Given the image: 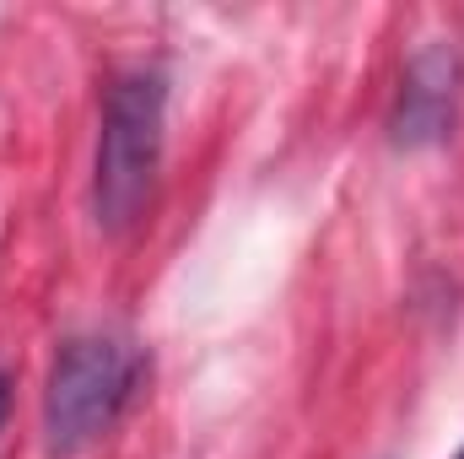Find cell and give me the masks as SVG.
<instances>
[{"label": "cell", "instance_id": "obj_4", "mask_svg": "<svg viewBox=\"0 0 464 459\" xmlns=\"http://www.w3.org/2000/svg\"><path fill=\"white\" fill-rule=\"evenodd\" d=\"M5 416H11V384H5V373H0V427H5Z\"/></svg>", "mask_w": 464, "mask_h": 459}, {"label": "cell", "instance_id": "obj_5", "mask_svg": "<svg viewBox=\"0 0 464 459\" xmlns=\"http://www.w3.org/2000/svg\"><path fill=\"white\" fill-rule=\"evenodd\" d=\"M459 459H464V449H459Z\"/></svg>", "mask_w": 464, "mask_h": 459}, {"label": "cell", "instance_id": "obj_3", "mask_svg": "<svg viewBox=\"0 0 464 459\" xmlns=\"http://www.w3.org/2000/svg\"><path fill=\"white\" fill-rule=\"evenodd\" d=\"M454 98H459V65L449 49H427L411 76H405V93H400V109H394V141L400 146H427V141H443L449 124H454Z\"/></svg>", "mask_w": 464, "mask_h": 459}, {"label": "cell", "instance_id": "obj_1", "mask_svg": "<svg viewBox=\"0 0 464 459\" xmlns=\"http://www.w3.org/2000/svg\"><path fill=\"white\" fill-rule=\"evenodd\" d=\"M162 114L168 87L157 71H124L103 98V135H98V173H92V211L109 232L140 222L157 168H162Z\"/></svg>", "mask_w": 464, "mask_h": 459}, {"label": "cell", "instance_id": "obj_2", "mask_svg": "<svg viewBox=\"0 0 464 459\" xmlns=\"http://www.w3.org/2000/svg\"><path fill=\"white\" fill-rule=\"evenodd\" d=\"M135 378H140V351L114 336H76L60 346L49 367V395H44L49 454L71 459L87 444H98L124 411Z\"/></svg>", "mask_w": 464, "mask_h": 459}]
</instances>
